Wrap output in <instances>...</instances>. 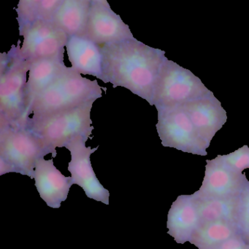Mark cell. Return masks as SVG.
<instances>
[{
    "instance_id": "obj_19",
    "label": "cell",
    "mask_w": 249,
    "mask_h": 249,
    "mask_svg": "<svg viewBox=\"0 0 249 249\" xmlns=\"http://www.w3.org/2000/svg\"><path fill=\"white\" fill-rule=\"evenodd\" d=\"M238 233L236 224L234 222H202L190 243L198 249H214Z\"/></svg>"
},
{
    "instance_id": "obj_2",
    "label": "cell",
    "mask_w": 249,
    "mask_h": 249,
    "mask_svg": "<svg viewBox=\"0 0 249 249\" xmlns=\"http://www.w3.org/2000/svg\"><path fill=\"white\" fill-rule=\"evenodd\" d=\"M102 96V88L96 80L82 77L73 67H69L34 101L29 121L72 109L91 101L95 102Z\"/></svg>"
},
{
    "instance_id": "obj_8",
    "label": "cell",
    "mask_w": 249,
    "mask_h": 249,
    "mask_svg": "<svg viewBox=\"0 0 249 249\" xmlns=\"http://www.w3.org/2000/svg\"><path fill=\"white\" fill-rule=\"evenodd\" d=\"M19 29L23 40L19 53L25 61L64 56L69 36L53 20L37 18Z\"/></svg>"
},
{
    "instance_id": "obj_23",
    "label": "cell",
    "mask_w": 249,
    "mask_h": 249,
    "mask_svg": "<svg viewBox=\"0 0 249 249\" xmlns=\"http://www.w3.org/2000/svg\"><path fill=\"white\" fill-rule=\"evenodd\" d=\"M64 0H42L38 10V18L51 20L54 13Z\"/></svg>"
},
{
    "instance_id": "obj_4",
    "label": "cell",
    "mask_w": 249,
    "mask_h": 249,
    "mask_svg": "<svg viewBox=\"0 0 249 249\" xmlns=\"http://www.w3.org/2000/svg\"><path fill=\"white\" fill-rule=\"evenodd\" d=\"M94 102L91 101L72 109L29 121L27 128L42 140L53 158H55L56 148L65 147L77 138L87 140L90 138L94 130L91 120Z\"/></svg>"
},
{
    "instance_id": "obj_18",
    "label": "cell",
    "mask_w": 249,
    "mask_h": 249,
    "mask_svg": "<svg viewBox=\"0 0 249 249\" xmlns=\"http://www.w3.org/2000/svg\"><path fill=\"white\" fill-rule=\"evenodd\" d=\"M194 197L202 222L226 221L236 224L239 196L224 198H201L195 196Z\"/></svg>"
},
{
    "instance_id": "obj_21",
    "label": "cell",
    "mask_w": 249,
    "mask_h": 249,
    "mask_svg": "<svg viewBox=\"0 0 249 249\" xmlns=\"http://www.w3.org/2000/svg\"><path fill=\"white\" fill-rule=\"evenodd\" d=\"M42 0H19L17 6L19 27L38 18V10Z\"/></svg>"
},
{
    "instance_id": "obj_26",
    "label": "cell",
    "mask_w": 249,
    "mask_h": 249,
    "mask_svg": "<svg viewBox=\"0 0 249 249\" xmlns=\"http://www.w3.org/2000/svg\"><path fill=\"white\" fill-rule=\"evenodd\" d=\"M91 2L99 3V4H105L106 6H110L108 0H89Z\"/></svg>"
},
{
    "instance_id": "obj_27",
    "label": "cell",
    "mask_w": 249,
    "mask_h": 249,
    "mask_svg": "<svg viewBox=\"0 0 249 249\" xmlns=\"http://www.w3.org/2000/svg\"></svg>"
},
{
    "instance_id": "obj_20",
    "label": "cell",
    "mask_w": 249,
    "mask_h": 249,
    "mask_svg": "<svg viewBox=\"0 0 249 249\" xmlns=\"http://www.w3.org/2000/svg\"><path fill=\"white\" fill-rule=\"evenodd\" d=\"M236 225L239 233L249 242V181L239 196Z\"/></svg>"
},
{
    "instance_id": "obj_25",
    "label": "cell",
    "mask_w": 249,
    "mask_h": 249,
    "mask_svg": "<svg viewBox=\"0 0 249 249\" xmlns=\"http://www.w3.org/2000/svg\"><path fill=\"white\" fill-rule=\"evenodd\" d=\"M11 172L16 173L13 167L2 158H0V175Z\"/></svg>"
},
{
    "instance_id": "obj_1",
    "label": "cell",
    "mask_w": 249,
    "mask_h": 249,
    "mask_svg": "<svg viewBox=\"0 0 249 249\" xmlns=\"http://www.w3.org/2000/svg\"><path fill=\"white\" fill-rule=\"evenodd\" d=\"M102 54V79L113 87L125 88L153 106V96L165 51L137 39L99 45Z\"/></svg>"
},
{
    "instance_id": "obj_14",
    "label": "cell",
    "mask_w": 249,
    "mask_h": 249,
    "mask_svg": "<svg viewBox=\"0 0 249 249\" xmlns=\"http://www.w3.org/2000/svg\"><path fill=\"white\" fill-rule=\"evenodd\" d=\"M202 221L194 194L178 196L168 212V233L178 244L190 242Z\"/></svg>"
},
{
    "instance_id": "obj_6",
    "label": "cell",
    "mask_w": 249,
    "mask_h": 249,
    "mask_svg": "<svg viewBox=\"0 0 249 249\" xmlns=\"http://www.w3.org/2000/svg\"><path fill=\"white\" fill-rule=\"evenodd\" d=\"M48 154L42 140L27 127L0 125V158L16 173L33 178L37 162Z\"/></svg>"
},
{
    "instance_id": "obj_10",
    "label": "cell",
    "mask_w": 249,
    "mask_h": 249,
    "mask_svg": "<svg viewBox=\"0 0 249 249\" xmlns=\"http://www.w3.org/2000/svg\"><path fill=\"white\" fill-rule=\"evenodd\" d=\"M248 181L245 174L232 169L218 155L206 160L203 183L194 194L201 198L238 197Z\"/></svg>"
},
{
    "instance_id": "obj_12",
    "label": "cell",
    "mask_w": 249,
    "mask_h": 249,
    "mask_svg": "<svg viewBox=\"0 0 249 249\" xmlns=\"http://www.w3.org/2000/svg\"><path fill=\"white\" fill-rule=\"evenodd\" d=\"M183 107L199 134L210 144L216 133L228 121L226 110L213 92L186 104Z\"/></svg>"
},
{
    "instance_id": "obj_7",
    "label": "cell",
    "mask_w": 249,
    "mask_h": 249,
    "mask_svg": "<svg viewBox=\"0 0 249 249\" xmlns=\"http://www.w3.org/2000/svg\"><path fill=\"white\" fill-rule=\"evenodd\" d=\"M156 109V130L162 146L200 156L208 155L210 143L199 134L183 107Z\"/></svg>"
},
{
    "instance_id": "obj_15",
    "label": "cell",
    "mask_w": 249,
    "mask_h": 249,
    "mask_svg": "<svg viewBox=\"0 0 249 249\" xmlns=\"http://www.w3.org/2000/svg\"><path fill=\"white\" fill-rule=\"evenodd\" d=\"M66 50L74 70L102 80V54L99 45L87 36L75 35L69 36Z\"/></svg>"
},
{
    "instance_id": "obj_3",
    "label": "cell",
    "mask_w": 249,
    "mask_h": 249,
    "mask_svg": "<svg viewBox=\"0 0 249 249\" xmlns=\"http://www.w3.org/2000/svg\"><path fill=\"white\" fill-rule=\"evenodd\" d=\"M0 64V125L27 127L29 121L26 95V74L30 63L20 57L19 47L7 53Z\"/></svg>"
},
{
    "instance_id": "obj_5",
    "label": "cell",
    "mask_w": 249,
    "mask_h": 249,
    "mask_svg": "<svg viewBox=\"0 0 249 249\" xmlns=\"http://www.w3.org/2000/svg\"><path fill=\"white\" fill-rule=\"evenodd\" d=\"M212 93L190 70L165 58L161 68L153 96V106L183 107Z\"/></svg>"
},
{
    "instance_id": "obj_13",
    "label": "cell",
    "mask_w": 249,
    "mask_h": 249,
    "mask_svg": "<svg viewBox=\"0 0 249 249\" xmlns=\"http://www.w3.org/2000/svg\"><path fill=\"white\" fill-rule=\"evenodd\" d=\"M33 178L41 198L53 209L61 207V202L67 200L73 184L72 177H64L56 168L53 159L44 158L37 162Z\"/></svg>"
},
{
    "instance_id": "obj_17",
    "label": "cell",
    "mask_w": 249,
    "mask_h": 249,
    "mask_svg": "<svg viewBox=\"0 0 249 249\" xmlns=\"http://www.w3.org/2000/svg\"><path fill=\"white\" fill-rule=\"evenodd\" d=\"M91 4L89 0H64L51 20L69 36L84 35Z\"/></svg>"
},
{
    "instance_id": "obj_22",
    "label": "cell",
    "mask_w": 249,
    "mask_h": 249,
    "mask_svg": "<svg viewBox=\"0 0 249 249\" xmlns=\"http://www.w3.org/2000/svg\"><path fill=\"white\" fill-rule=\"evenodd\" d=\"M219 157L227 165L238 172L243 173L244 170L249 168V147L247 145H244L232 153L219 155Z\"/></svg>"
},
{
    "instance_id": "obj_9",
    "label": "cell",
    "mask_w": 249,
    "mask_h": 249,
    "mask_svg": "<svg viewBox=\"0 0 249 249\" xmlns=\"http://www.w3.org/2000/svg\"><path fill=\"white\" fill-rule=\"evenodd\" d=\"M87 139L77 138L65 146L71 154L68 171L71 174L73 184L82 187L89 198L109 204V191L99 182L91 163L90 157L98 147L86 146Z\"/></svg>"
},
{
    "instance_id": "obj_24",
    "label": "cell",
    "mask_w": 249,
    "mask_h": 249,
    "mask_svg": "<svg viewBox=\"0 0 249 249\" xmlns=\"http://www.w3.org/2000/svg\"><path fill=\"white\" fill-rule=\"evenodd\" d=\"M214 249H249V242L241 234L238 233Z\"/></svg>"
},
{
    "instance_id": "obj_16",
    "label": "cell",
    "mask_w": 249,
    "mask_h": 249,
    "mask_svg": "<svg viewBox=\"0 0 249 249\" xmlns=\"http://www.w3.org/2000/svg\"><path fill=\"white\" fill-rule=\"evenodd\" d=\"M64 56L42 58L30 62L29 79L26 84L28 112L37 97L68 70Z\"/></svg>"
},
{
    "instance_id": "obj_11",
    "label": "cell",
    "mask_w": 249,
    "mask_h": 249,
    "mask_svg": "<svg viewBox=\"0 0 249 249\" xmlns=\"http://www.w3.org/2000/svg\"><path fill=\"white\" fill-rule=\"evenodd\" d=\"M83 36L99 45L134 38L130 26L123 21L111 6L95 2L91 4L87 27Z\"/></svg>"
}]
</instances>
